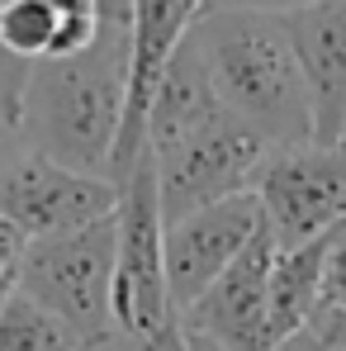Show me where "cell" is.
<instances>
[{"label": "cell", "mask_w": 346, "mask_h": 351, "mask_svg": "<svg viewBox=\"0 0 346 351\" xmlns=\"http://www.w3.org/2000/svg\"><path fill=\"white\" fill-rule=\"evenodd\" d=\"M119 209V185L100 171L66 167L38 147H19L0 167V214L29 237L76 233Z\"/></svg>", "instance_id": "8992f818"}, {"label": "cell", "mask_w": 346, "mask_h": 351, "mask_svg": "<svg viewBox=\"0 0 346 351\" xmlns=\"http://www.w3.org/2000/svg\"><path fill=\"white\" fill-rule=\"evenodd\" d=\"M285 29L304 71L313 143L346 138V0H313L285 10Z\"/></svg>", "instance_id": "8fae6325"}, {"label": "cell", "mask_w": 346, "mask_h": 351, "mask_svg": "<svg viewBox=\"0 0 346 351\" xmlns=\"http://www.w3.org/2000/svg\"><path fill=\"white\" fill-rule=\"evenodd\" d=\"M128 90V0H105V24L90 48L38 58L19 100V138L66 167H110Z\"/></svg>", "instance_id": "6da1fadb"}, {"label": "cell", "mask_w": 346, "mask_h": 351, "mask_svg": "<svg viewBox=\"0 0 346 351\" xmlns=\"http://www.w3.org/2000/svg\"><path fill=\"white\" fill-rule=\"evenodd\" d=\"M219 114H223V100H219L204 62L190 48V38H180V48L162 66V81H157L152 110H147V152H162L180 138H190L195 128H204Z\"/></svg>", "instance_id": "7c38bea8"}, {"label": "cell", "mask_w": 346, "mask_h": 351, "mask_svg": "<svg viewBox=\"0 0 346 351\" xmlns=\"http://www.w3.org/2000/svg\"><path fill=\"white\" fill-rule=\"evenodd\" d=\"M0 347L5 351H66V347H86V342L48 304L14 290L5 299V308H0Z\"/></svg>", "instance_id": "5bb4252c"}, {"label": "cell", "mask_w": 346, "mask_h": 351, "mask_svg": "<svg viewBox=\"0 0 346 351\" xmlns=\"http://www.w3.org/2000/svg\"><path fill=\"white\" fill-rule=\"evenodd\" d=\"M114 328L123 347H185L166 290V214L152 152H143L119 185Z\"/></svg>", "instance_id": "3957f363"}, {"label": "cell", "mask_w": 346, "mask_h": 351, "mask_svg": "<svg viewBox=\"0 0 346 351\" xmlns=\"http://www.w3.org/2000/svg\"><path fill=\"white\" fill-rule=\"evenodd\" d=\"M266 152H271V143L223 110L204 128H195L190 138L152 152L162 214L180 219V214H190L209 199H223L232 190H251V176H256Z\"/></svg>", "instance_id": "52a82bcc"}, {"label": "cell", "mask_w": 346, "mask_h": 351, "mask_svg": "<svg viewBox=\"0 0 346 351\" xmlns=\"http://www.w3.org/2000/svg\"><path fill=\"white\" fill-rule=\"evenodd\" d=\"M271 261H275V233L261 223V233L175 313L180 342L185 347H266Z\"/></svg>", "instance_id": "ba28073f"}, {"label": "cell", "mask_w": 346, "mask_h": 351, "mask_svg": "<svg viewBox=\"0 0 346 351\" xmlns=\"http://www.w3.org/2000/svg\"><path fill=\"white\" fill-rule=\"evenodd\" d=\"M328 242H332V228L318 233V237H304V242H289V247L275 242L271 285H266V347H289L294 332H299V328L308 323V313L318 308Z\"/></svg>", "instance_id": "4fadbf2b"}, {"label": "cell", "mask_w": 346, "mask_h": 351, "mask_svg": "<svg viewBox=\"0 0 346 351\" xmlns=\"http://www.w3.org/2000/svg\"><path fill=\"white\" fill-rule=\"evenodd\" d=\"M19 147H24V138H19V123H14V119L0 110V167H5V162H10Z\"/></svg>", "instance_id": "ffe728a7"}, {"label": "cell", "mask_w": 346, "mask_h": 351, "mask_svg": "<svg viewBox=\"0 0 346 351\" xmlns=\"http://www.w3.org/2000/svg\"><path fill=\"white\" fill-rule=\"evenodd\" d=\"M204 0H128V90H123V119L114 133V152L105 176L123 185L133 162L147 152V110L162 81V66L190 34Z\"/></svg>", "instance_id": "9c48e42d"}, {"label": "cell", "mask_w": 346, "mask_h": 351, "mask_svg": "<svg viewBox=\"0 0 346 351\" xmlns=\"http://www.w3.org/2000/svg\"><path fill=\"white\" fill-rule=\"evenodd\" d=\"M24 247H29V237L19 233L5 214H0V308H5V299L19 290V266H24Z\"/></svg>", "instance_id": "ac0fdd59"}, {"label": "cell", "mask_w": 346, "mask_h": 351, "mask_svg": "<svg viewBox=\"0 0 346 351\" xmlns=\"http://www.w3.org/2000/svg\"><path fill=\"white\" fill-rule=\"evenodd\" d=\"M114 252H119V209L58 237H34L24 247L19 290L66 318L86 347H114Z\"/></svg>", "instance_id": "277c9868"}, {"label": "cell", "mask_w": 346, "mask_h": 351, "mask_svg": "<svg viewBox=\"0 0 346 351\" xmlns=\"http://www.w3.org/2000/svg\"><path fill=\"white\" fill-rule=\"evenodd\" d=\"M29 71H34V62H24L19 53H10L5 38H0V110L14 119V123H19V100H24Z\"/></svg>", "instance_id": "e0dca14e"}, {"label": "cell", "mask_w": 346, "mask_h": 351, "mask_svg": "<svg viewBox=\"0 0 346 351\" xmlns=\"http://www.w3.org/2000/svg\"><path fill=\"white\" fill-rule=\"evenodd\" d=\"M185 38L199 53L228 114L256 128L271 147L313 143V110H308V90H304L285 14L199 10Z\"/></svg>", "instance_id": "7a4b0ae2"}, {"label": "cell", "mask_w": 346, "mask_h": 351, "mask_svg": "<svg viewBox=\"0 0 346 351\" xmlns=\"http://www.w3.org/2000/svg\"><path fill=\"white\" fill-rule=\"evenodd\" d=\"M294 342L318 347V351H346V308H337V304H318V308L308 313V323L294 332ZM294 342H289V347H294Z\"/></svg>", "instance_id": "9a60e30c"}, {"label": "cell", "mask_w": 346, "mask_h": 351, "mask_svg": "<svg viewBox=\"0 0 346 351\" xmlns=\"http://www.w3.org/2000/svg\"><path fill=\"white\" fill-rule=\"evenodd\" d=\"M261 223L266 214L256 190H232L180 219H166V290L175 313L261 233Z\"/></svg>", "instance_id": "30bf717a"}, {"label": "cell", "mask_w": 346, "mask_h": 351, "mask_svg": "<svg viewBox=\"0 0 346 351\" xmlns=\"http://www.w3.org/2000/svg\"><path fill=\"white\" fill-rule=\"evenodd\" d=\"M318 304H337V308H346V223L332 228L328 261H323V290H318Z\"/></svg>", "instance_id": "2e32d148"}, {"label": "cell", "mask_w": 346, "mask_h": 351, "mask_svg": "<svg viewBox=\"0 0 346 351\" xmlns=\"http://www.w3.org/2000/svg\"><path fill=\"white\" fill-rule=\"evenodd\" d=\"M299 5H313V0H204L199 10H271V14H285Z\"/></svg>", "instance_id": "d6986e66"}, {"label": "cell", "mask_w": 346, "mask_h": 351, "mask_svg": "<svg viewBox=\"0 0 346 351\" xmlns=\"http://www.w3.org/2000/svg\"><path fill=\"white\" fill-rule=\"evenodd\" d=\"M251 190L280 247L328 233L346 219V143H280L261 157Z\"/></svg>", "instance_id": "5b68a950"}, {"label": "cell", "mask_w": 346, "mask_h": 351, "mask_svg": "<svg viewBox=\"0 0 346 351\" xmlns=\"http://www.w3.org/2000/svg\"><path fill=\"white\" fill-rule=\"evenodd\" d=\"M342 143H346V138H342Z\"/></svg>", "instance_id": "44dd1931"}]
</instances>
